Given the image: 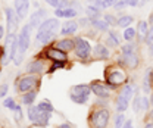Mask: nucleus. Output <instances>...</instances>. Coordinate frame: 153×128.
I'll return each instance as SVG.
<instances>
[{"mask_svg": "<svg viewBox=\"0 0 153 128\" xmlns=\"http://www.w3.org/2000/svg\"><path fill=\"white\" fill-rule=\"evenodd\" d=\"M55 16L57 19L59 18H65V19H74L78 18V10L74 9V7H65V9H55Z\"/></svg>", "mask_w": 153, "mask_h": 128, "instance_id": "obj_20", "label": "nucleus"}, {"mask_svg": "<svg viewBox=\"0 0 153 128\" xmlns=\"http://www.w3.org/2000/svg\"><path fill=\"white\" fill-rule=\"evenodd\" d=\"M24 128H34L33 125H27V127H24Z\"/></svg>", "mask_w": 153, "mask_h": 128, "instance_id": "obj_58", "label": "nucleus"}, {"mask_svg": "<svg viewBox=\"0 0 153 128\" xmlns=\"http://www.w3.org/2000/svg\"><path fill=\"white\" fill-rule=\"evenodd\" d=\"M150 108H152V105H150V99L147 97V94L146 96H141V110L143 112H147Z\"/></svg>", "mask_w": 153, "mask_h": 128, "instance_id": "obj_42", "label": "nucleus"}, {"mask_svg": "<svg viewBox=\"0 0 153 128\" xmlns=\"http://www.w3.org/2000/svg\"><path fill=\"white\" fill-rule=\"evenodd\" d=\"M84 12H85V16L88 19H96V18H103V13H102V10L94 6V4H88L85 9H84Z\"/></svg>", "mask_w": 153, "mask_h": 128, "instance_id": "obj_28", "label": "nucleus"}, {"mask_svg": "<svg viewBox=\"0 0 153 128\" xmlns=\"http://www.w3.org/2000/svg\"><path fill=\"white\" fill-rule=\"evenodd\" d=\"M3 49H4V56H3L1 65L7 66L13 60V57L18 52V34H6Z\"/></svg>", "mask_w": 153, "mask_h": 128, "instance_id": "obj_7", "label": "nucleus"}, {"mask_svg": "<svg viewBox=\"0 0 153 128\" xmlns=\"http://www.w3.org/2000/svg\"><path fill=\"white\" fill-rule=\"evenodd\" d=\"M37 115H38V108L37 105H31V106H27V116H28V121L30 124L33 125L37 119Z\"/></svg>", "mask_w": 153, "mask_h": 128, "instance_id": "obj_35", "label": "nucleus"}, {"mask_svg": "<svg viewBox=\"0 0 153 128\" xmlns=\"http://www.w3.org/2000/svg\"><path fill=\"white\" fill-rule=\"evenodd\" d=\"M41 57L47 59L50 63L52 62H66L69 63V55L60 49L55 47L53 44H47L44 49H43V53H41Z\"/></svg>", "mask_w": 153, "mask_h": 128, "instance_id": "obj_8", "label": "nucleus"}, {"mask_svg": "<svg viewBox=\"0 0 153 128\" xmlns=\"http://www.w3.org/2000/svg\"><path fill=\"white\" fill-rule=\"evenodd\" d=\"M112 121V112L108 106L93 105L87 115L88 128H109Z\"/></svg>", "mask_w": 153, "mask_h": 128, "instance_id": "obj_2", "label": "nucleus"}, {"mask_svg": "<svg viewBox=\"0 0 153 128\" xmlns=\"http://www.w3.org/2000/svg\"><path fill=\"white\" fill-rule=\"evenodd\" d=\"M133 128H134V127H133Z\"/></svg>", "mask_w": 153, "mask_h": 128, "instance_id": "obj_60", "label": "nucleus"}, {"mask_svg": "<svg viewBox=\"0 0 153 128\" xmlns=\"http://www.w3.org/2000/svg\"><path fill=\"white\" fill-rule=\"evenodd\" d=\"M3 38H4V27L0 24V41H1Z\"/></svg>", "mask_w": 153, "mask_h": 128, "instance_id": "obj_52", "label": "nucleus"}, {"mask_svg": "<svg viewBox=\"0 0 153 128\" xmlns=\"http://www.w3.org/2000/svg\"><path fill=\"white\" fill-rule=\"evenodd\" d=\"M7 92H9V84H7V83L0 84V99H4Z\"/></svg>", "mask_w": 153, "mask_h": 128, "instance_id": "obj_44", "label": "nucleus"}, {"mask_svg": "<svg viewBox=\"0 0 153 128\" xmlns=\"http://www.w3.org/2000/svg\"><path fill=\"white\" fill-rule=\"evenodd\" d=\"M125 7H128V0H118L116 3H115L114 9L116 10H119V9H125Z\"/></svg>", "mask_w": 153, "mask_h": 128, "instance_id": "obj_45", "label": "nucleus"}, {"mask_svg": "<svg viewBox=\"0 0 153 128\" xmlns=\"http://www.w3.org/2000/svg\"><path fill=\"white\" fill-rule=\"evenodd\" d=\"M118 93H119V94H122L125 99H128V100L131 102V100H133V97L138 93V87H137L134 83H130V81H128L127 84H124V86L118 90Z\"/></svg>", "mask_w": 153, "mask_h": 128, "instance_id": "obj_18", "label": "nucleus"}, {"mask_svg": "<svg viewBox=\"0 0 153 128\" xmlns=\"http://www.w3.org/2000/svg\"><path fill=\"white\" fill-rule=\"evenodd\" d=\"M143 128H153V121H146Z\"/></svg>", "mask_w": 153, "mask_h": 128, "instance_id": "obj_53", "label": "nucleus"}, {"mask_svg": "<svg viewBox=\"0 0 153 128\" xmlns=\"http://www.w3.org/2000/svg\"><path fill=\"white\" fill-rule=\"evenodd\" d=\"M13 9L19 19H25L30 12V0H13Z\"/></svg>", "mask_w": 153, "mask_h": 128, "instance_id": "obj_16", "label": "nucleus"}, {"mask_svg": "<svg viewBox=\"0 0 153 128\" xmlns=\"http://www.w3.org/2000/svg\"><path fill=\"white\" fill-rule=\"evenodd\" d=\"M150 25L147 21H138L137 27H135V31H137V41L138 43H144V38L147 36V31H149Z\"/></svg>", "mask_w": 153, "mask_h": 128, "instance_id": "obj_23", "label": "nucleus"}, {"mask_svg": "<svg viewBox=\"0 0 153 128\" xmlns=\"http://www.w3.org/2000/svg\"><path fill=\"white\" fill-rule=\"evenodd\" d=\"M40 87H41V77L34 75V74L25 72L16 77L15 80V90L19 94L31 92V90H40Z\"/></svg>", "mask_w": 153, "mask_h": 128, "instance_id": "obj_4", "label": "nucleus"}, {"mask_svg": "<svg viewBox=\"0 0 153 128\" xmlns=\"http://www.w3.org/2000/svg\"><path fill=\"white\" fill-rule=\"evenodd\" d=\"M55 128H75V127H74V124H71L69 121H63V122L57 124Z\"/></svg>", "mask_w": 153, "mask_h": 128, "instance_id": "obj_47", "label": "nucleus"}, {"mask_svg": "<svg viewBox=\"0 0 153 128\" xmlns=\"http://www.w3.org/2000/svg\"><path fill=\"white\" fill-rule=\"evenodd\" d=\"M147 49H149V55H150V56H153V44H152V46H149Z\"/></svg>", "mask_w": 153, "mask_h": 128, "instance_id": "obj_55", "label": "nucleus"}, {"mask_svg": "<svg viewBox=\"0 0 153 128\" xmlns=\"http://www.w3.org/2000/svg\"><path fill=\"white\" fill-rule=\"evenodd\" d=\"M150 83H152V89H153V69L150 71Z\"/></svg>", "mask_w": 153, "mask_h": 128, "instance_id": "obj_57", "label": "nucleus"}, {"mask_svg": "<svg viewBox=\"0 0 153 128\" xmlns=\"http://www.w3.org/2000/svg\"><path fill=\"white\" fill-rule=\"evenodd\" d=\"M121 40H122V36H119L116 31H114V30H109L108 31V37H106V46L111 49H116V47H119L121 46Z\"/></svg>", "mask_w": 153, "mask_h": 128, "instance_id": "obj_21", "label": "nucleus"}, {"mask_svg": "<svg viewBox=\"0 0 153 128\" xmlns=\"http://www.w3.org/2000/svg\"><path fill=\"white\" fill-rule=\"evenodd\" d=\"M121 128H133V121H131V119H127L125 124H124Z\"/></svg>", "mask_w": 153, "mask_h": 128, "instance_id": "obj_51", "label": "nucleus"}, {"mask_svg": "<svg viewBox=\"0 0 153 128\" xmlns=\"http://www.w3.org/2000/svg\"><path fill=\"white\" fill-rule=\"evenodd\" d=\"M115 62L118 65H121L122 68H125L127 71H135L141 63V57L138 55V52H135V53H130V55H119Z\"/></svg>", "mask_w": 153, "mask_h": 128, "instance_id": "obj_10", "label": "nucleus"}, {"mask_svg": "<svg viewBox=\"0 0 153 128\" xmlns=\"http://www.w3.org/2000/svg\"><path fill=\"white\" fill-rule=\"evenodd\" d=\"M116 1H118V0H93L91 4L97 6L100 10H105V9H111V7H114Z\"/></svg>", "mask_w": 153, "mask_h": 128, "instance_id": "obj_33", "label": "nucleus"}, {"mask_svg": "<svg viewBox=\"0 0 153 128\" xmlns=\"http://www.w3.org/2000/svg\"><path fill=\"white\" fill-rule=\"evenodd\" d=\"M49 66H50L49 60L40 56V57H34L31 62H28L25 71L28 74H34V75H38V77H43L44 74H47Z\"/></svg>", "mask_w": 153, "mask_h": 128, "instance_id": "obj_11", "label": "nucleus"}, {"mask_svg": "<svg viewBox=\"0 0 153 128\" xmlns=\"http://www.w3.org/2000/svg\"><path fill=\"white\" fill-rule=\"evenodd\" d=\"M3 56H4V49H3V46H0V71H1V68H3V65H1Z\"/></svg>", "mask_w": 153, "mask_h": 128, "instance_id": "obj_50", "label": "nucleus"}, {"mask_svg": "<svg viewBox=\"0 0 153 128\" xmlns=\"http://www.w3.org/2000/svg\"><path fill=\"white\" fill-rule=\"evenodd\" d=\"M79 30L78 21H66L62 27H60V36H74L76 31Z\"/></svg>", "mask_w": 153, "mask_h": 128, "instance_id": "obj_19", "label": "nucleus"}, {"mask_svg": "<svg viewBox=\"0 0 153 128\" xmlns=\"http://www.w3.org/2000/svg\"><path fill=\"white\" fill-rule=\"evenodd\" d=\"M37 94H38V90H31V92L22 93L21 97H19L21 105H24V106H31V105H34V102L37 100Z\"/></svg>", "mask_w": 153, "mask_h": 128, "instance_id": "obj_25", "label": "nucleus"}, {"mask_svg": "<svg viewBox=\"0 0 153 128\" xmlns=\"http://www.w3.org/2000/svg\"><path fill=\"white\" fill-rule=\"evenodd\" d=\"M59 24L60 22L57 18H46L37 28L36 41L41 44H52L55 40V33L59 28Z\"/></svg>", "mask_w": 153, "mask_h": 128, "instance_id": "obj_3", "label": "nucleus"}, {"mask_svg": "<svg viewBox=\"0 0 153 128\" xmlns=\"http://www.w3.org/2000/svg\"><path fill=\"white\" fill-rule=\"evenodd\" d=\"M140 6V0H128V7H137Z\"/></svg>", "mask_w": 153, "mask_h": 128, "instance_id": "obj_48", "label": "nucleus"}, {"mask_svg": "<svg viewBox=\"0 0 153 128\" xmlns=\"http://www.w3.org/2000/svg\"><path fill=\"white\" fill-rule=\"evenodd\" d=\"M66 66H68V63H66V62H52V63H50V66H49L47 74L56 72L57 69H65Z\"/></svg>", "mask_w": 153, "mask_h": 128, "instance_id": "obj_37", "label": "nucleus"}, {"mask_svg": "<svg viewBox=\"0 0 153 128\" xmlns=\"http://www.w3.org/2000/svg\"><path fill=\"white\" fill-rule=\"evenodd\" d=\"M0 128H1V127H0Z\"/></svg>", "mask_w": 153, "mask_h": 128, "instance_id": "obj_59", "label": "nucleus"}, {"mask_svg": "<svg viewBox=\"0 0 153 128\" xmlns=\"http://www.w3.org/2000/svg\"><path fill=\"white\" fill-rule=\"evenodd\" d=\"M49 6L55 7V9H65V7H71L72 0H44Z\"/></svg>", "mask_w": 153, "mask_h": 128, "instance_id": "obj_30", "label": "nucleus"}, {"mask_svg": "<svg viewBox=\"0 0 153 128\" xmlns=\"http://www.w3.org/2000/svg\"><path fill=\"white\" fill-rule=\"evenodd\" d=\"M90 89H91V94H94L97 99H108V100H111L112 93H114V90L105 81H100V80H93L90 83Z\"/></svg>", "mask_w": 153, "mask_h": 128, "instance_id": "obj_12", "label": "nucleus"}, {"mask_svg": "<svg viewBox=\"0 0 153 128\" xmlns=\"http://www.w3.org/2000/svg\"><path fill=\"white\" fill-rule=\"evenodd\" d=\"M114 105H115V110H116V112H125V110L130 108V100L125 99L122 94L118 93V94L115 96Z\"/></svg>", "mask_w": 153, "mask_h": 128, "instance_id": "obj_26", "label": "nucleus"}, {"mask_svg": "<svg viewBox=\"0 0 153 128\" xmlns=\"http://www.w3.org/2000/svg\"><path fill=\"white\" fill-rule=\"evenodd\" d=\"M133 112L134 113H140L141 112V96H138V93L133 97Z\"/></svg>", "mask_w": 153, "mask_h": 128, "instance_id": "obj_38", "label": "nucleus"}, {"mask_svg": "<svg viewBox=\"0 0 153 128\" xmlns=\"http://www.w3.org/2000/svg\"><path fill=\"white\" fill-rule=\"evenodd\" d=\"M4 15H6V34H16L21 19L16 15L15 9L13 7H6Z\"/></svg>", "mask_w": 153, "mask_h": 128, "instance_id": "obj_13", "label": "nucleus"}, {"mask_svg": "<svg viewBox=\"0 0 153 128\" xmlns=\"http://www.w3.org/2000/svg\"><path fill=\"white\" fill-rule=\"evenodd\" d=\"M103 81L114 90L118 92L124 84H127L130 81V77L125 68H122L121 65H118L114 62L112 65H108L105 68V75H103Z\"/></svg>", "mask_w": 153, "mask_h": 128, "instance_id": "obj_1", "label": "nucleus"}, {"mask_svg": "<svg viewBox=\"0 0 153 128\" xmlns=\"http://www.w3.org/2000/svg\"><path fill=\"white\" fill-rule=\"evenodd\" d=\"M12 112H13V118H15V122H18V124H19V122H21V121L24 119V112H22V106L16 103Z\"/></svg>", "mask_w": 153, "mask_h": 128, "instance_id": "obj_39", "label": "nucleus"}, {"mask_svg": "<svg viewBox=\"0 0 153 128\" xmlns=\"http://www.w3.org/2000/svg\"><path fill=\"white\" fill-rule=\"evenodd\" d=\"M112 119H114V128H121L125 124V121H127L125 112H116V115H115Z\"/></svg>", "mask_w": 153, "mask_h": 128, "instance_id": "obj_36", "label": "nucleus"}, {"mask_svg": "<svg viewBox=\"0 0 153 128\" xmlns=\"http://www.w3.org/2000/svg\"><path fill=\"white\" fill-rule=\"evenodd\" d=\"M52 44H53L55 47H57V49L66 52L68 55H69V53H74V49H75V41H74V38H69V37L59 38L56 41H53Z\"/></svg>", "mask_w": 153, "mask_h": 128, "instance_id": "obj_15", "label": "nucleus"}, {"mask_svg": "<svg viewBox=\"0 0 153 128\" xmlns=\"http://www.w3.org/2000/svg\"><path fill=\"white\" fill-rule=\"evenodd\" d=\"M31 31H33V28L28 25V24H25L21 30H19L18 33V55H22L25 56L27 53V50L30 49V44H31Z\"/></svg>", "mask_w": 153, "mask_h": 128, "instance_id": "obj_9", "label": "nucleus"}, {"mask_svg": "<svg viewBox=\"0 0 153 128\" xmlns=\"http://www.w3.org/2000/svg\"><path fill=\"white\" fill-rule=\"evenodd\" d=\"M149 99H150V105H152V108H153V90H152V93H150V97H149Z\"/></svg>", "mask_w": 153, "mask_h": 128, "instance_id": "obj_56", "label": "nucleus"}, {"mask_svg": "<svg viewBox=\"0 0 153 128\" xmlns=\"http://www.w3.org/2000/svg\"><path fill=\"white\" fill-rule=\"evenodd\" d=\"M90 27L96 30L97 33H108L111 30V27L108 25V22L103 18H96V19H90Z\"/></svg>", "mask_w": 153, "mask_h": 128, "instance_id": "obj_24", "label": "nucleus"}, {"mask_svg": "<svg viewBox=\"0 0 153 128\" xmlns=\"http://www.w3.org/2000/svg\"><path fill=\"white\" fill-rule=\"evenodd\" d=\"M111 49L105 44V43H97L93 46V52H91V57L96 60H108L111 59Z\"/></svg>", "mask_w": 153, "mask_h": 128, "instance_id": "obj_14", "label": "nucleus"}, {"mask_svg": "<svg viewBox=\"0 0 153 128\" xmlns=\"http://www.w3.org/2000/svg\"><path fill=\"white\" fill-rule=\"evenodd\" d=\"M46 15H47V12L44 10V9H37L36 12H33L31 15H30V21H28V25L34 30H37L38 27L41 25V22L46 19Z\"/></svg>", "mask_w": 153, "mask_h": 128, "instance_id": "obj_17", "label": "nucleus"}, {"mask_svg": "<svg viewBox=\"0 0 153 128\" xmlns=\"http://www.w3.org/2000/svg\"><path fill=\"white\" fill-rule=\"evenodd\" d=\"M50 118H52V113H49V112H43V110L38 109L37 119H36V122L33 124V127L47 128V125L50 124Z\"/></svg>", "mask_w": 153, "mask_h": 128, "instance_id": "obj_22", "label": "nucleus"}, {"mask_svg": "<svg viewBox=\"0 0 153 128\" xmlns=\"http://www.w3.org/2000/svg\"><path fill=\"white\" fill-rule=\"evenodd\" d=\"M74 41H75V49H74L75 59H79L82 62L91 59V52H93L91 43L87 38H84L81 36H75L74 37Z\"/></svg>", "mask_w": 153, "mask_h": 128, "instance_id": "obj_6", "label": "nucleus"}, {"mask_svg": "<svg viewBox=\"0 0 153 128\" xmlns=\"http://www.w3.org/2000/svg\"><path fill=\"white\" fill-rule=\"evenodd\" d=\"M78 25H79V27H90V19L87 18V16L79 18L78 19Z\"/></svg>", "mask_w": 153, "mask_h": 128, "instance_id": "obj_46", "label": "nucleus"}, {"mask_svg": "<svg viewBox=\"0 0 153 128\" xmlns=\"http://www.w3.org/2000/svg\"><path fill=\"white\" fill-rule=\"evenodd\" d=\"M131 24H134V16L131 15H121V16H118V22H116V27H119V28H128V27H131Z\"/></svg>", "mask_w": 153, "mask_h": 128, "instance_id": "obj_29", "label": "nucleus"}, {"mask_svg": "<svg viewBox=\"0 0 153 128\" xmlns=\"http://www.w3.org/2000/svg\"><path fill=\"white\" fill-rule=\"evenodd\" d=\"M146 121H153V108L146 112Z\"/></svg>", "mask_w": 153, "mask_h": 128, "instance_id": "obj_49", "label": "nucleus"}, {"mask_svg": "<svg viewBox=\"0 0 153 128\" xmlns=\"http://www.w3.org/2000/svg\"><path fill=\"white\" fill-rule=\"evenodd\" d=\"M150 71H152V68L150 69H147V72L144 74V77H143V81H141V90L144 94H147V93H152V83H150Z\"/></svg>", "mask_w": 153, "mask_h": 128, "instance_id": "obj_31", "label": "nucleus"}, {"mask_svg": "<svg viewBox=\"0 0 153 128\" xmlns=\"http://www.w3.org/2000/svg\"><path fill=\"white\" fill-rule=\"evenodd\" d=\"M147 22H149V25L150 27H153V12L149 15V18H147Z\"/></svg>", "mask_w": 153, "mask_h": 128, "instance_id": "obj_54", "label": "nucleus"}, {"mask_svg": "<svg viewBox=\"0 0 153 128\" xmlns=\"http://www.w3.org/2000/svg\"><path fill=\"white\" fill-rule=\"evenodd\" d=\"M119 52L121 55H130V53H135L138 52V41H130V43H125V44H121L119 46Z\"/></svg>", "mask_w": 153, "mask_h": 128, "instance_id": "obj_27", "label": "nucleus"}, {"mask_svg": "<svg viewBox=\"0 0 153 128\" xmlns=\"http://www.w3.org/2000/svg\"><path fill=\"white\" fill-rule=\"evenodd\" d=\"M37 108L40 110H43V112H49V113H55V112H56L55 106H53V103H52L50 100H47V99H44V100L38 102Z\"/></svg>", "mask_w": 153, "mask_h": 128, "instance_id": "obj_34", "label": "nucleus"}, {"mask_svg": "<svg viewBox=\"0 0 153 128\" xmlns=\"http://www.w3.org/2000/svg\"><path fill=\"white\" fill-rule=\"evenodd\" d=\"M69 100L75 105H87L91 96L90 84H75L69 89Z\"/></svg>", "mask_w": 153, "mask_h": 128, "instance_id": "obj_5", "label": "nucleus"}, {"mask_svg": "<svg viewBox=\"0 0 153 128\" xmlns=\"http://www.w3.org/2000/svg\"><path fill=\"white\" fill-rule=\"evenodd\" d=\"M144 44H146L147 47L153 44V27H150L149 31H147V36H146V38H144Z\"/></svg>", "mask_w": 153, "mask_h": 128, "instance_id": "obj_43", "label": "nucleus"}, {"mask_svg": "<svg viewBox=\"0 0 153 128\" xmlns=\"http://www.w3.org/2000/svg\"><path fill=\"white\" fill-rule=\"evenodd\" d=\"M103 19L108 22V25H109L111 28L116 27V22H118V16H116V15H114V13H105V15H103Z\"/></svg>", "mask_w": 153, "mask_h": 128, "instance_id": "obj_40", "label": "nucleus"}, {"mask_svg": "<svg viewBox=\"0 0 153 128\" xmlns=\"http://www.w3.org/2000/svg\"><path fill=\"white\" fill-rule=\"evenodd\" d=\"M122 40L130 43V41H135L137 40V31L134 27H128V28H124V33H122Z\"/></svg>", "mask_w": 153, "mask_h": 128, "instance_id": "obj_32", "label": "nucleus"}, {"mask_svg": "<svg viewBox=\"0 0 153 128\" xmlns=\"http://www.w3.org/2000/svg\"><path fill=\"white\" fill-rule=\"evenodd\" d=\"M15 105H16V100L13 97H9V96H6L3 99V103H1V106H4L6 109H9V110H13Z\"/></svg>", "mask_w": 153, "mask_h": 128, "instance_id": "obj_41", "label": "nucleus"}]
</instances>
